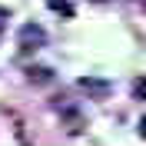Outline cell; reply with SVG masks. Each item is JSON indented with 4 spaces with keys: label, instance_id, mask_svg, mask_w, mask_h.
Instances as JSON below:
<instances>
[{
    "label": "cell",
    "instance_id": "obj_7",
    "mask_svg": "<svg viewBox=\"0 0 146 146\" xmlns=\"http://www.w3.org/2000/svg\"><path fill=\"white\" fill-rule=\"evenodd\" d=\"M136 129H139V136L146 139V116H139V126H136Z\"/></svg>",
    "mask_w": 146,
    "mask_h": 146
},
{
    "label": "cell",
    "instance_id": "obj_6",
    "mask_svg": "<svg viewBox=\"0 0 146 146\" xmlns=\"http://www.w3.org/2000/svg\"><path fill=\"white\" fill-rule=\"evenodd\" d=\"M7 20H10V13L0 7V36H3V27H7Z\"/></svg>",
    "mask_w": 146,
    "mask_h": 146
},
{
    "label": "cell",
    "instance_id": "obj_2",
    "mask_svg": "<svg viewBox=\"0 0 146 146\" xmlns=\"http://www.w3.org/2000/svg\"><path fill=\"white\" fill-rule=\"evenodd\" d=\"M80 90L90 100H106L113 86H110V80H100V76H80Z\"/></svg>",
    "mask_w": 146,
    "mask_h": 146
},
{
    "label": "cell",
    "instance_id": "obj_5",
    "mask_svg": "<svg viewBox=\"0 0 146 146\" xmlns=\"http://www.w3.org/2000/svg\"><path fill=\"white\" fill-rule=\"evenodd\" d=\"M133 96L136 100H146V76H136L133 80Z\"/></svg>",
    "mask_w": 146,
    "mask_h": 146
},
{
    "label": "cell",
    "instance_id": "obj_4",
    "mask_svg": "<svg viewBox=\"0 0 146 146\" xmlns=\"http://www.w3.org/2000/svg\"><path fill=\"white\" fill-rule=\"evenodd\" d=\"M46 7L53 10V13H60V17H73V13H76L70 0H46Z\"/></svg>",
    "mask_w": 146,
    "mask_h": 146
},
{
    "label": "cell",
    "instance_id": "obj_3",
    "mask_svg": "<svg viewBox=\"0 0 146 146\" xmlns=\"http://www.w3.org/2000/svg\"><path fill=\"white\" fill-rule=\"evenodd\" d=\"M27 80L36 86H46V83H53V70L50 66H27Z\"/></svg>",
    "mask_w": 146,
    "mask_h": 146
},
{
    "label": "cell",
    "instance_id": "obj_1",
    "mask_svg": "<svg viewBox=\"0 0 146 146\" xmlns=\"http://www.w3.org/2000/svg\"><path fill=\"white\" fill-rule=\"evenodd\" d=\"M17 46L23 50V53H33V50L46 46V30L40 27V23H23L20 33H17Z\"/></svg>",
    "mask_w": 146,
    "mask_h": 146
}]
</instances>
